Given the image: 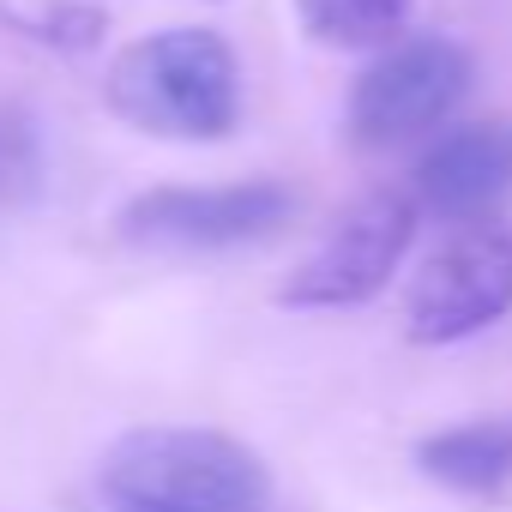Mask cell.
Masks as SVG:
<instances>
[{"label": "cell", "mask_w": 512, "mask_h": 512, "mask_svg": "<svg viewBox=\"0 0 512 512\" xmlns=\"http://www.w3.org/2000/svg\"><path fill=\"white\" fill-rule=\"evenodd\" d=\"M296 211L284 181H235V187H151L121 211V235L139 247H241L272 235Z\"/></svg>", "instance_id": "cell-6"}, {"label": "cell", "mask_w": 512, "mask_h": 512, "mask_svg": "<svg viewBox=\"0 0 512 512\" xmlns=\"http://www.w3.org/2000/svg\"><path fill=\"white\" fill-rule=\"evenodd\" d=\"M512 187V121H470L440 133L416 163V211H434L446 223H482L488 205H500Z\"/></svg>", "instance_id": "cell-7"}, {"label": "cell", "mask_w": 512, "mask_h": 512, "mask_svg": "<svg viewBox=\"0 0 512 512\" xmlns=\"http://www.w3.org/2000/svg\"><path fill=\"white\" fill-rule=\"evenodd\" d=\"M410 235H416V199L410 193H368L296 266V278L284 284V302L290 308H356V302L380 296L404 260Z\"/></svg>", "instance_id": "cell-5"}, {"label": "cell", "mask_w": 512, "mask_h": 512, "mask_svg": "<svg viewBox=\"0 0 512 512\" xmlns=\"http://www.w3.org/2000/svg\"><path fill=\"white\" fill-rule=\"evenodd\" d=\"M296 13L326 49H380L404 31L410 0H296Z\"/></svg>", "instance_id": "cell-9"}, {"label": "cell", "mask_w": 512, "mask_h": 512, "mask_svg": "<svg viewBox=\"0 0 512 512\" xmlns=\"http://www.w3.org/2000/svg\"><path fill=\"white\" fill-rule=\"evenodd\" d=\"M103 97L151 139H223L241 121V67L217 31L169 25L115 55Z\"/></svg>", "instance_id": "cell-2"}, {"label": "cell", "mask_w": 512, "mask_h": 512, "mask_svg": "<svg viewBox=\"0 0 512 512\" xmlns=\"http://www.w3.org/2000/svg\"><path fill=\"white\" fill-rule=\"evenodd\" d=\"M97 512H272V482L229 434L133 428L97 464Z\"/></svg>", "instance_id": "cell-1"}, {"label": "cell", "mask_w": 512, "mask_h": 512, "mask_svg": "<svg viewBox=\"0 0 512 512\" xmlns=\"http://www.w3.org/2000/svg\"><path fill=\"white\" fill-rule=\"evenodd\" d=\"M422 470L458 494H500L512 488V422H464L422 440Z\"/></svg>", "instance_id": "cell-8"}, {"label": "cell", "mask_w": 512, "mask_h": 512, "mask_svg": "<svg viewBox=\"0 0 512 512\" xmlns=\"http://www.w3.org/2000/svg\"><path fill=\"white\" fill-rule=\"evenodd\" d=\"M512 308V235L500 223L452 229L404 296V332L416 344H458Z\"/></svg>", "instance_id": "cell-3"}, {"label": "cell", "mask_w": 512, "mask_h": 512, "mask_svg": "<svg viewBox=\"0 0 512 512\" xmlns=\"http://www.w3.org/2000/svg\"><path fill=\"white\" fill-rule=\"evenodd\" d=\"M470 91V55L452 37L392 43L350 91V133L374 151L440 133Z\"/></svg>", "instance_id": "cell-4"}]
</instances>
